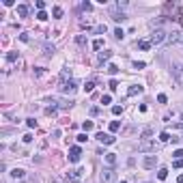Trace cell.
<instances>
[{
	"label": "cell",
	"mask_w": 183,
	"mask_h": 183,
	"mask_svg": "<svg viewBox=\"0 0 183 183\" xmlns=\"http://www.w3.org/2000/svg\"><path fill=\"white\" fill-rule=\"evenodd\" d=\"M86 140H88L86 134H80V136H78V142H86Z\"/></svg>",
	"instance_id": "cell-44"
},
{
	"label": "cell",
	"mask_w": 183,
	"mask_h": 183,
	"mask_svg": "<svg viewBox=\"0 0 183 183\" xmlns=\"http://www.w3.org/2000/svg\"><path fill=\"white\" fill-rule=\"evenodd\" d=\"M145 67H147V63H142V60H140V63L136 60V63H134V69H145Z\"/></svg>",
	"instance_id": "cell-39"
},
{
	"label": "cell",
	"mask_w": 183,
	"mask_h": 183,
	"mask_svg": "<svg viewBox=\"0 0 183 183\" xmlns=\"http://www.w3.org/2000/svg\"><path fill=\"white\" fill-rule=\"evenodd\" d=\"M172 168H183V159H174V162H172Z\"/></svg>",
	"instance_id": "cell-36"
},
{
	"label": "cell",
	"mask_w": 183,
	"mask_h": 183,
	"mask_svg": "<svg viewBox=\"0 0 183 183\" xmlns=\"http://www.w3.org/2000/svg\"><path fill=\"white\" fill-rule=\"evenodd\" d=\"M112 114H114V116L123 114V106H112Z\"/></svg>",
	"instance_id": "cell-26"
},
{
	"label": "cell",
	"mask_w": 183,
	"mask_h": 183,
	"mask_svg": "<svg viewBox=\"0 0 183 183\" xmlns=\"http://www.w3.org/2000/svg\"><path fill=\"white\" fill-rule=\"evenodd\" d=\"M52 15H54V17H63V9H60V7H54V9H52Z\"/></svg>",
	"instance_id": "cell-22"
},
{
	"label": "cell",
	"mask_w": 183,
	"mask_h": 183,
	"mask_svg": "<svg viewBox=\"0 0 183 183\" xmlns=\"http://www.w3.org/2000/svg\"><path fill=\"white\" fill-rule=\"evenodd\" d=\"M52 183H63V181H60V179H56V177H54V179H52Z\"/></svg>",
	"instance_id": "cell-49"
},
{
	"label": "cell",
	"mask_w": 183,
	"mask_h": 183,
	"mask_svg": "<svg viewBox=\"0 0 183 183\" xmlns=\"http://www.w3.org/2000/svg\"><path fill=\"white\" fill-rule=\"evenodd\" d=\"M60 93H65V95H73V93L78 91V82L76 80H65V82H60Z\"/></svg>",
	"instance_id": "cell-2"
},
{
	"label": "cell",
	"mask_w": 183,
	"mask_h": 183,
	"mask_svg": "<svg viewBox=\"0 0 183 183\" xmlns=\"http://www.w3.org/2000/svg\"><path fill=\"white\" fill-rule=\"evenodd\" d=\"M168 43H183V32H179V30H174V32L168 34V39H166Z\"/></svg>",
	"instance_id": "cell-10"
},
{
	"label": "cell",
	"mask_w": 183,
	"mask_h": 183,
	"mask_svg": "<svg viewBox=\"0 0 183 183\" xmlns=\"http://www.w3.org/2000/svg\"><path fill=\"white\" fill-rule=\"evenodd\" d=\"M177 183H183V174H179V177H177Z\"/></svg>",
	"instance_id": "cell-48"
},
{
	"label": "cell",
	"mask_w": 183,
	"mask_h": 183,
	"mask_svg": "<svg viewBox=\"0 0 183 183\" xmlns=\"http://www.w3.org/2000/svg\"><path fill=\"white\" fill-rule=\"evenodd\" d=\"M82 9H84V11H91L93 5H91V2H82Z\"/></svg>",
	"instance_id": "cell-45"
},
{
	"label": "cell",
	"mask_w": 183,
	"mask_h": 183,
	"mask_svg": "<svg viewBox=\"0 0 183 183\" xmlns=\"http://www.w3.org/2000/svg\"><path fill=\"white\" fill-rule=\"evenodd\" d=\"M50 103H56V108H60V110H67V108L73 106V101L71 99H50Z\"/></svg>",
	"instance_id": "cell-9"
},
{
	"label": "cell",
	"mask_w": 183,
	"mask_h": 183,
	"mask_svg": "<svg viewBox=\"0 0 183 183\" xmlns=\"http://www.w3.org/2000/svg\"><path fill=\"white\" fill-rule=\"evenodd\" d=\"M108 73H112V76L119 73V67H116V65H108Z\"/></svg>",
	"instance_id": "cell-32"
},
{
	"label": "cell",
	"mask_w": 183,
	"mask_h": 183,
	"mask_svg": "<svg viewBox=\"0 0 183 183\" xmlns=\"http://www.w3.org/2000/svg\"><path fill=\"white\" fill-rule=\"evenodd\" d=\"M95 138L99 140L101 145H112V142H114V140H116V138H114V136H112V134H103V131H99V134H97Z\"/></svg>",
	"instance_id": "cell-8"
},
{
	"label": "cell",
	"mask_w": 183,
	"mask_h": 183,
	"mask_svg": "<svg viewBox=\"0 0 183 183\" xmlns=\"http://www.w3.org/2000/svg\"><path fill=\"white\" fill-rule=\"evenodd\" d=\"M103 155H106V157H103V159H106V164L112 168V166L116 164V153H103Z\"/></svg>",
	"instance_id": "cell-13"
},
{
	"label": "cell",
	"mask_w": 183,
	"mask_h": 183,
	"mask_svg": "<svg viewBox=\"0 0 183 183\" xmlns=\"http://www.w3.org/2000/svg\"><path fill=\"white\" fill-rule=\"evenodd\" d=\"M136 45H138L140 50H145V52H147V50L151 48V41H147V39H142V41H138V43H136Z\"/></svg>",
	"instance_id": "cell-16"
},
{
	"label": "cell",
	"mask_w": 183,
	"mask_h": 183,
	"mask_svg": "<svg viewBox=\"0 0 183 183\" xmlns=\"http://www.w3.org/2000/svg\"><path fill=\"white\" fill-rule=\"evenodd\" d=\"M24 174H26V172H24L22 168H15L13 172H11V177H13V179H24Z\"/></svg>",
	"instance_id": "cell-18"
},
{
	"label": "cell",
	"mask_w": 183,
	"mask_h": 183,
	"mask_svg": "<svg viewBox=\"0 0 183 183\" xmlns=\"http://www.w3.org/2000/svg\"><path fill=\"white\" fill-rule=\"evenodd\" d=\"M34 7H37L39 11H43V9H45V2H43V0H37V2H34Z\"/></svg>",
	"instance_id": "cell-33"
},
{
	"label": "cell",
	"mask_w": 183,
	"mask_h": 183,
	"mask_svg": "<svg viewBox=\"0 0 183 183\" xmlns=\"http://www.w3.org/2000/svg\"><path fill=\"white\" fill-rule=\"evenodd\" d=\"M140 93H142V86H138V84H136V86H129L127 95H129V97H134V95H140Z\"/></svg>",
	"instance_id": "cell-14"
},
{
	"label": "cell",
	"mask_w": 183,
	"mask_h": 183,
	"mask_svg": "<svg viewBox=\"0 0 183 183\" xmlns=\"http://www.w3.org/2000/svg\"><path fill=\"white\" fill-rule=\"evenodd\" d=\"M174 157H177V159H183V149H177V151H174Z\"/></svg>",
	"instance_id": "cell-40"
},
{
	"label": "cell",
	"mask_w": 183,
	"mask_h": 183,
	"mask_svg": "<svg viewBox=\"0 0 183 183\" xmlns=\"http://www.w3.org/2000/svg\"><path fill=\"white\" fill-rule=\"evenodd\" d=\"M108 86H110L112 91H116V88H119V82H116V80H110V84H108Z\"/></svg>",
	"instance_id": "cell-42"
},
{
	"label": "cell",
	"mask_w": 183,
	"mask_h": 183,
	"mask_svg": "<svg viewBox=\"0 0 183 183\" xmlns=\"http://www.w3.org/2000/svg\"><path fill=\"white\" fill-rule=\"evenodd\" d=\"M181 119H183V114H181Z\"/></svg>",
	"instance_id": "cell-51"
},
{
	"label": "cell",
	"mask_w": 183,
	"mask_h": 183,
	"mask_svg": "<svg viewBox=\"0 0 183 183\" xmlns=\"http://www.w3.org/2000/svg\"><path fill=\"white\" fill-rule=\"evenodd\" d=\"M172 78H174V82H177V84L183 86V65H174V67H172Z\"/></svg>",
	"instance_id": "cell-5"
},
{
	"label": "cell",
	"mask_w": 183,
	"mask_h": 183,
	"mask_svg": "<svg viewBox=\"0 0 183 183\" xmlns=\"http://www.w3.org/2000/svg\"><path fill=\"white\" fill-rule=\"evenodd\" d=\"M166 177H168V170H166V168H159L157 170V179H159V181H164Z\"/></svg>",
	"instance_id": "cell-20"
},
{
	"label": "cell",
	"mask_w": 183,
	"mask_h": 183,
	"mask_svg": "<svg viewBox=\"0 0 183 183\" xmlns=\"http://www.w3.org/2000/svg\"><path fill=\"white\" fill-rule=\"evenodd\" d=\"M110 17L114 19V22H125L127 15L123 13V11H119V9H112V11H110Z\"/></svg>",
	"instance_id": "cell-11"
},
{
	"label": "cell",
	"mask_w": 183,
	"mask_h": 183,
	"mask_svg": "<svg viewBox=\"0 0 183 183\" xmlns=\"http://www.w3.org/2000/svg\"><path fill=\"white\" fill-rule=\"evenodd\" d=\"M93 88H95V80H88V82L84 84V91H86V93H91Z\"/></svg>",
	"instance_id": "cell-24"
},
{
	"label": "cell",
	"mask_w": 183,
	"mask_h": 183,
	"mask_svg": "<svg viewBox=\"0 0 183 183\" xmlns=\"http://www.w3.org/2000/svg\"><path fill=\"white\" fill-rule=\"evenodd\" d=\"M166 39H168V34H166V30H162V28H155L153 32H151V43L153 45H159V43H164Z\"/></svg>",
	"instance_id": "cell-1"
},
{
	"label": "cell",
	"mask_w": 183,
	"mask_h": 183,
	"mask_svg": "<svg viewBox=\"0 0 183 183\" xmlns=\"http://www.w3.org/2000/svg\"><path fill=\"white\" fill-rule=\"evenodd\" d=\"M112 56V52H108V50H106V52H99V63H103V60H108V58H110Z\"/></svg>",
	"instance_id": "cell-21"
},
{
	"label": "cell",
	"mask_w": 183,
	"mask_h": 183,
	"mask_svg": "<svg viewBox=\"0 0 183 183\" xmlns=\"http://www.w3.org/2000/svg\"><path fill=\"white\" fill-rule=\"evenodd\" d=\"M101 103H103V106L112 103V95H103V97H101Z\"/></svg>",
	"instance_id": "cell-28"
},
{
	"label": "cell",
	"mask_w": 183,
	"mask_h": 183,
	"mask_svg": "<svg viewBox=\"0 0 183 183\" xmlns=\"http://www.w3.org/2000/svg\"><path fill=\"white\" fill-rule=\"evenodd\" d=\"M121 183H127V181H121Z\"/></svg>",
	"instance_id": "cell-50"
},
{
	"label": "cell",
	"mask_w": 183,
	"mask_h": 183,
	"mask_svg": "<svg viewBox=\"0 0 183 183\" xmlns=\"http://www.w3.org/2000/svg\"><path fill=\"white\" fill-rule=\"evenodd\" d=\"M97 32H99V34H103V32H106V24H101V26H97Z\"/></svg>",
	"instance_id": "cell-47"
},
{
	"label": "cell",
	"mask_w": 183,
	"mask_h": 183,
	"mask_svg": "<svg viewBox=\"0 0 183 183\" xmlns=\"http://www.w3.org/2000/svg\"><path fill=\"white\" fill-rule=\"evenodd\" d=\"M37 19H41V22H45V19H48V13H45V11H39V13H37Z\"/></svg>",
	"instance_id": "cell-31"
},
{
	"label": "cell",
	"mask_w": 183,
	"mask_h": 183,
	"mask_svg": "<svg viewBox=\"0 0 183 183\" xmlns=\"http://www.w3.org/2000/svg\"><path fill=\"white\" fill-rule=\"evenodd\" d=\"M80 157H82V149L80 147H71L69 149V162L76 164V162H80Z\"/></svg>",
	"instance_id": "cell-7"
},
{
	"label": "cell",
	"mask_w": 183,
	"mask_h": 183,
	"mask_svg": "<svg viewBox=\"0 0 183 183\" xmlns=\"http://www.w3.org/2000/svg\"><path fill=\"white\" fill-rule=\"evenodd\" d=\"M88 112H91V116H97V114H99V108H97V106H93Z\"/></svg>",
	"instance_id": "cell-43"
},
{
	"label": "cell",
	"mask_w": 183,
	"mask_h": 183,
	"mask_svg": "<svg viewBox=\"0 0 183 183\" xmlns=\"http://www.w3.org/2000/svg\"><path fill=\"white\" fill-rule=\"evenodd\" d=\"M151 136H153V129H151V127H147V129L140 134V138H142V140H151Z\"/></svg>",
	"instance_id": "cell-17"
},
{
	"label": "cell",
	"mask_w": 183,
	"mask_h": 183,
	"mask_svg": "<svg viewBox=\"0 0 183 183\" xmlns=\"http://www.w3.org/2000/svg\"><path fill=\"white\" fill-rule=\"evenodd\" d=\"M43 71H45L43 67H34V78H39V76H43Z\"/></svg>",
	"instance_id": "cell-35"
},
{
	"label": "cell",
	"mask_w": 183,
	"mask_h": 183,
	"mask_svg": "<svg viewBox=\"0 0 183 183\" xmlns=\"http://www.w3.org/2000/svg\"><path fill=\"white\" fill-rule=\"evenodd\" d=\"M116 179V172H114V168H106L103 172H101V183H112Z\"/></svg>",
	"instance_id": "cell-4"
},
{
	"label": "cell",
	"mask_w": 183,
	"mask_h": 183,
	"mask_svg": "<svg viewBox=\"0 0 183 183\" xmlns=\"http://www.w3.org/2000/svg\"><path fill=\"white\" fill-rule=\"evenodd\" d=\"M54 50H56V48H54V45H45V56H52V54H54Z\"/></svg>",
	"instance_id": "cell-30"
},
{
	"label": "cell",
	"mask_w": 183,
	"mask_h": 183,
	"mask_svg": "<svg viewBox=\"0 0 183 183\" xmlns=\"http://www.w3.org/2000/svg\"><path fill=\"white\" fill-rule=\"evenodd\" d=\"M26 125L32 129V127H37V121H34V119H26Z\"/></svg>",
	"instance_id": "cell-34"
},
{
	"label": "cell",
	"mask_w": 183,
	"mask_h": 183,
	"mask_svg": "<svg viewBox=\"0 0 183 183\" xmlns=\"http://www.w3.org/2000/svg\"><path fill=\"white\" fill-rule=\"evenodd\" d=\"M15 58H17V54H15V52H9V54H7V60H9V63H13Z\"/></svg>",
	"instance_id": "cell-37"
},
{
	"label": "cell",
	"mask_w": 183,
	"mask_h": 183,
	"mask_svg": "<svg viewBox=\"0 0 183 183\" xmlns=\"http://www.w3.org/2000/svg\"><path fill=\"white\" fill-rule=\"evenodd\" d=\"M60 80H63V82H65V80H71V69H69V67H65L63 71H60Z\"/></svg>",
	"instance_id": "cell-15"
},
{
	"label": "cell",
	"mask_w": 183,
	"mask_h": 183,
	"mask_svg": "<svg viewBox=\"0 0 183 183\" xmlns=\"http://www.w3.org/2000/svg\"><path fill=\"white\" fill-rule=\"evenodd\" d=\"M15 11H17L19 17H26V15L30 13V7L28 5H17V9H15Z\"/></svg>",
	"instance_id": "cell-12"
},
{
	"label": "cell",
	"mask_w": 183,
	"mask_h": 183,
	"mask_svg": "<svg viewBox=\"0 0 183 183\" xmlns=\"http://www.w3.org/2000/svg\"><path fill=\"white\" fill-rule=\"evenodd\" d=\"M170 140H172V138H170L168 131H162V134H159V142H170Z\"/></svg>",
	"instance_id": "cell-19"
},
{
	"label": "cell",
	"mask_w": 183,
	"mask_h": 183,
	"mask_svg": "<svg viewBox=\"0 0 183 183\" xmlns=\"http://www.w3.org/2000/svg\"><path fill=\"white\" fill-rule=\"evenodd\" d=\"M121 129V123H119V121H112V123H110V131H119Z\"/></svg>",
	"instance_id": "cell-27"
},
{
	"label": "cell",
	"mask_w": 183,
	"mask_h": 183,
	"mask_svg": "<svg viewBox=\"0 0 183 183\" xmlns=\"http://www.w3.org/2000/svg\"><path fill=\"white\" fill-rule=\"evenodd\" d=\"M82 129H84V134H86V131H91V129H93V121H84V123H82Z\"/></svg>",
	"instance_id": "cell-23"
},
{
	"label": "cell",
	"mask_w": 183,
	"mask_h": 183,
	"mask_svg": "<svg viewBox=\"0 0 183 183\" xmlns=\"http://www.w3.org/2000/svg\"><path fill=\"white\" fill-rule=\"evenodd\" d=\"M45 112H48V114H52V116H54V114H56V106H50V108H48V110H45Z\"/></svg>",
	"instance_id": "cell-46"
},
{
	"label": "cell",
	"mask_w": 183,
	"mask_h": 183,
	"mask_svg": "<svg viewBox=\"0 0 183 183\" xmlns=\"http://www.w3.org/2000/svg\"><path fill=\"white\" fill-rule=\"evenodd\" d=\"M157 101H159V103H166V101H168V97L162 93V95H157Z\"/></svg>",
	"instance_id": "cell-41"
},
{
	"label": "cell",
	"mask_w": 183,
	"mask_h": 183,
	"mask_svg": "<svg viewBox=\"0 0 183 183\" xmlns=\"http://www.w3.org/2000/svg\"><path fill=\"white\" fill-rule=\"evenodd\" d=\"M76 43L78 45H86V37H84V34H78V37H76Z\"/></svg>",
	"instance_id": "cell-25"
},
{
	"label": "cell",
	"mask_w": 183,
	"mask_h": 183,
	"mask_svg": "<svg viewBox=\"0 0 183 183\" xmlns=\"http://www.w3.org/2000/svg\"><path fill=\"white\" fill-rule=\"evenodd\" d=\"M142 166H145L147 170H153L155 166H157V155H147V157L142 159Z\"/></svg>",
	"instance_id": "cell-6"
},
{
	"label": "cell",
	"mask_w": 183,
	"mask_h": 183,
	"mask_svg": "<svg viewBox=\"0 0 183 183\" xmlns=\"http://www.w3.org/2000/svg\"><path fill=\"white\" fill-rule=\"evenodd\" d=\"M114 37H116V39H123V37H125V32H123L121 28H116V30H114Z\"/></svg>",
	"instance_id": "cell-38"
},
{
	"label": "cell",
	"mask_w": 183,
	"mask_h": 183,
	"mask_svg": "<svg viewBox=\"0 0 183 183\" xmlns=\"http://www.w3.org/2000/svg\"><path fill=\"white\" fill-rule=\"evenodd\" d=\"M138 151H142V153H151V151H155V142H153V140H140Z\"/></svg>",
	"instance_id": "cell-3"
},
{
	"label": "cell",
	"mask_w": 183,
	"mask_h": 183,
	"mask_svg": "<svg viewBox=\"0 0 183 183\" xmlns=\"http://www.w3.org/2000/svg\"><path fill=\"white\" fill-rule=\"evenodd\" d=\"M101 45H103L101 39H95V41H93V50H101Z\"/></svg>",
	"instance_id": "cell-29"
}]
</instances>
